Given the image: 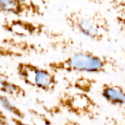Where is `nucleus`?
<instances>
[{
	"label": "nucleus",
	"instance_id": "20e7f679",
	"mask_svg": "<svg viewBox=\"0 0 125 125\" xmlns=\"http://www.w3.org/2000/svg\"><path fill=\"white\" fill-rule=\"evenodd\" d=\"M16 73L25 85L46 93L54 91L58 83L56 74L30 62H19Z\"/></svg>",
	"mask_w": 125,
	"mask_h": 125
},
{
	"label": "nucleus",
	"instance_id": "f03ea898",
	"mask_svg": "<svg viewBox=\"0 0 125 125\" xmlns=\"http://www.w3.org/2000/svg\"><path fill=\"white\" fill-rule=\"evenodd\" d=\"M64 21L72 31L93 41L102 42L110 38V21L100 10L85 12L72 10L65 13Z\"/></svg>",
	"mask_w": 125,
	"mask_h": 125
},
{
	"label": "nucleus",
	"instance_id": "6e6552de",
	"mask_svg": "<svg viewBox=\"0 0 125 125\" xmlns=\"http://www.w3.org/2000/svg\"><path fill=\"white\" fill-rule=\"evenodd\" d=\"M102 97L110 104L125 107V88L116 83H104L100 89Z\"/></svg>",
	"mask_w": 125,
	"mask_h": 125
},
{
	"label": "nucleus",
	"instance_id": "9d476101",
	"mask_svg": "<svg viewBox=\"0 0 125 125\" xmlns=\"http://www.w3.org/2000/svg\"><path fill=\"white\" fill-rule=\"evenodd\" d=\"M109 5L115 13V22L125 36V0H109Z\"/></svg>",
	"mask_w": 125,
	"mask_h": 125
},
{
	"label": "nucleus",
	"instance_id": "f8f14e48",
	"mask_svg": "<svg viewBox=\"0 0 125 125\" xmlns=\"http://www.w3.org/2000/svg\"><path fill=\"white\" fill-rule=\"evenodd\" d=\"M96 83V80L94 79L81 77L74 81V87L77 90H78L79 92L88 94L91 91Z\"/></svg>",
	"mask_w": 125,
	"mask_h": 125
},
{
	"label": "nucleus",
	"instance_id": "7ed1b4c3",
	"mask_svg": "<svg viewBox=\"0 0 125 125\" xmlns=\"http://www.w3.org/2000/svg\"><path fill=\"white\" fill-rule=\"evenodd\" d=\"M2 29L19 38L43 37L49 40V46L54 49L67 42V38L60 32L54 30L44 24L30 21L27 19H6L2 24Z\"/></svg>",
	"mask_w": 125,
	"mask_h": 125
},
{
	"label": "nucleus",
	"instance_id": "2eb2a0df",
	"mask_svg": "<svg viewBox=\"0 0 125 125\" xmlns=\"http://www.w3.org/2000/svg\"><path fill=\"white\" fill-rule=\"evenodd\" d=\"M8 117L3 110L0 107V125H8Z\"/></svg>",
	"mask_w": 125,
	"mask_h": 125
},
{
	"label": "nucleus",
	"instance_id": "39448f33",
	"mask_svg": "<svg viewBox=\"0 0 125 125\" xmlns=\"http://www.w3.org/2000/svg\"><path fill=\"white\" fill-rule=\"evenodd\" d=\"M58 106L70 114L90 120L99 115V104L90 95L83 92L62 94L58 99Z\"/></svg>",
	"mask_w": 125,
	"mask_h": 125
},
{
	"label": "nucleus",
	"instance_id": "a211bd4d",
	"mask_svg": "<svg viewBox=\"0 0 125 125\" xmlns=\"http://www.w3.org/2000/svg\"><path fill=\"white\" fill-rule=\"evenodd\" d=\"M124 60H125V53H124Z\"/></svg>",
	"mask_w": 125,
	"mask_h": 125
},
{
	"label": "nucleus",
	"instance_id": "f3484780",
	"mask_svg": "<svg viewBox=\"0 0 125 125\" xmlns=\"http://www.w3.org/2000/svg\"><path fill=\"white\" fill-rule=\"evenodd\" d=\"M33 1L36 2L35 0H33ZM38 1H40V2H43L44 4H46V3H49V2H51L54 1V0H38Z\"/></svg>",
	"mask_w": 125,
	"mask_h": 125
},
{
	"label": "nucleus",
	"instance_id": "423d86ee",
	"mask_svg": "<svg viewBox=\"0 0 125 125\" xmlns=\"http://www.w3.org/2000/svg\"><path fill=\"white\" fill-rule=\"evenodd\" d=\"M46 47L23 38H5L0 40V57L16 58L32 54H43Z\"/></svg>",
	"mask_w": 125,
	"mask_h": 125
},
{
	"label": "nucleus",
	"instance_id": "dca6fc26",
	"mask_svg": "<svg viewBox=\"0 0 125 125\" xmlns=\"http://www.w3.org/2000/svg\"><path fill=\"white\" fill-rule=\"evenodd\" d=\"M12 121H13V123L14 125H29V124L24 123L22 119H19V118H14V117L13 118Z\"/></svg>",
	"mask_w": 125,
	"mask_h": 125
},
{
	"label": "nucleus",
	"instance_id": "f257e3e1",
	"mask_svg": "<svg viewBox=\"0 0 125 125\" xmlns=\"http://www.w3.org/2000/svg\"><path fill=\"white\" fill-rule=\"evenodd\" d=\"M47 68L54 74L88 73L109 74L118 72L120 64L111 56L101 54L90 50H80L68 57L49 62Z\"/></svg>",
	"mask_w": 125,
	"mask_h": 125
},
{
	"label": "nucleus",
	"instance_id": "9b49d317",
	"mask_svg": "<svg viewBox=\"0 0 125 125\" xmlns=\"http://www.w3.org/2000/svg\"><path fill=\"white\" fill-rule=\"evenodd\" d=\"M0 107L2 110H5L6 112L12 114L14 118L23 120L25 117L24 113L19 107H17L13 101H11L10 98L1 93H0Z\"/></svg>",
	"mask_w": 125,
	"mask_h": 125
},
{
	"label": "nucleus",
	"instance_id": "1a4fd4ad",
	"mask_svg": "<svg viewBox=\"0 0 125 125\" xmlns=\"http://www.w3.org/2000/svg\"><path fill=\"white\" fill-rule=\"evenodd\" d=\"M0 93L13 99L24 98L27 96V91L22 86L10 80L8 76L1 72H0Z\"/></svg>",
	"mask_w": 125,
	"mask_h": 125
},
{
	"label": "nucleus",
	"instance_id": "ddd939ff",
	"mask_svg": "<svg viewBox=\"0 0 125 125\" xmlns=\"http://www.w3.org/2000/svg\"><path fill=\"white\" fill-rule=\"evenodd\" d=\"M30 120L32 125H53L51 121L42 113L35 110H29Z\"/></svg>",
	"mask_w": 125,
	"mask_h": 125
},
{
	"label": "nucleus",
	"instance_id": "4468645a",
	"mask_svg": "<svg viewBox=\"0 0 125 125\" xmlns=\"http://www.w3.org/2000/svg\"><path fill=\"white\" fill-rule=\"evenodd\" d=\"M110 125H125V113L113 115L109 119Z\"/></svg>",
	"mask_w": 125,
	"mask_h": 125
},
{
	"label": "nucleus",
	"instance_id": "0eeeda50",
	"mask_svg": "<svg viewBox=\"0 0 125 125\" xmlns=\"http://www.w3.org/2000/svg\"><path fill=\"white\" fill-rule=\"evenodd\" d=\"M0 14L30 19L42 17L44 16V11L33 0H0Z\"/></svg>",
	"mask_w": 125,
	"mask_h": 125
}]
</instances>
